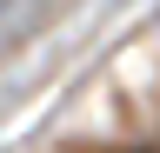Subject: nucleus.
<instances>
[{
	"label": "nucleus",
	"mask_w": 160,
	"mask_h": 153,
	"mask_svg": "<svg viewBox=\"0 0 160 153\" xmlns=\"http://www.w3.org/2000/svg\"><path fill=\"white\" fill-rule=\"evenodd\" d=\"M53 7H60V0H0V53L27 47L33 33L53 20Z\"/></svg>",
	"instance_id": "1"
}]
</instances>
